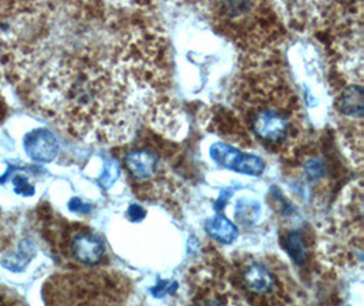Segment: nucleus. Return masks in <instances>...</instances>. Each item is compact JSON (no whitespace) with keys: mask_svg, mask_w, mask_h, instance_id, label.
I'll return each mask as SVG.
<instances>
[{"mask_svg":"<svg viewBox=\"0 0 364 306\" xmlns=\"http://www.w3.org/2000/svg\"><path fill=\"white\" fill-rule=\"evenodd\" d=\"M235 218L242 224H254L261 215V204L254 199H240L235 204Z\"/></svg>","mask_w":364,"mask_h":306,"instance_id":"13","label":"nucleus"},{"mask_svg":"<svg viewBox=\"0 0 364 306\" xmlns=\"http://www.w3.org/2000/svg\"><path fill=\"white\" fill-rule=\"evenodd\" d=\"M14 184V190L18 195H23V196H32L34 194L33 185L25 177H18L13 180Z\"/></svg>","mask_w":364,"mask_h":306,"instance_id":"18","label":"nucleus"},{"mask_svg":"<svg viewBox=\"0 0 364 306\" xmlns=\"http://www.w3.org/2000/svg\"><path fill=\"white\" fill-rule=\"evenodd\" d=\"M242 283L245 290L257 295L272 294L277 286L274 275L258 261H250L245 264L242 270Z\"/></svg>","mask_w":364,"mask_h":306,"instance_id":"9","label":"nucleus"},{"mask_svg":"<svg viewBox=\"0 0 364 306\" xmlns=\"http://www.w3.org/2000/svg\"><path fill=\"white\" fill-rule=\"evenodd\" d=\"M122 59L86 55L52 70L47 99L68 129L83 139L116 143L132 136L139 109V82Z\"/></svg>","mask_w":364,"mask_h":306,"instance_id":"1","label":"nucleus"},{"mask_svg":"<svg viewBox=\"0 0 364 306\" xmlns=\"http://www.w3.org/2000/svg\"><path fill=\"white\" fill-rule=\"evenodd\" d=\"M326 173V163L323 160L313 157L304 163V175L310 181H316Z\"/></svg>","mask_w":364,"mask_h":306,"instance_id":"16","label":"nucleus"},{"mask_svg":"<svg viewBox=\"0 0 364 306\" xmlns=\"http://www.w3.org/2000/svg\"><path fill=\"white\" fill-rule=\"evenodd\" d=\"M23 147L31 160L43 163L53 161L59 153V143L55 135L47 129H37L28 133Z\"/></svg>","mask_w":364,"mask_h":306,"instance_id":"8","label":"nucleus"},{"mask_svg":"<svg viewBox=\"0 0 364 306\" xmlns=\"http://www.w3.org/2000/svg\"><path fill=\"white\" fill-rule=\"evenodd\" d=\"M179 285L176 282H169V280H160L153 289H150V293L157 297V298H163L168 294H173L178 290Z\"/></svg>","mask_w":364,"mask_h":306,"instance_id":"17","label":"nucleus"},{"mask_svg":"<svg viewBox=\"0 0 364 306\" xmlns=\"http://www.w3.org/2000/svg\"><path fill=\"white\" fill-rule=\"evenodd\" d=\"M287 252L299 266H303L307 260V252L301 236L298 231H291L287 239Z\"/></svg>","mask_w":364,"mask_h":306,"instance_id":"14","label":"nucleus"},{"mask_svg":"<svg viewBox=\"0 0 364 306\" xmlns=\"http://www.w3.org/2000/svg\"><path fill=\"white\" fill-rule=\"evenodd\" d=\"M328 258L343 268L363 267V187L350 184L341 196L325 233Z\"/></svg>","mask_w":364,"mask_h":306,"instance_id":"4","label":"nucleus"},{"mask_svg":"<svg viewBox=\"0 0 364 306\" xmlns=\"http://www.w3.org/2000/svg\"><path fill=\"white\" fill-rule=\"evenodd\" d=\"M331 0H272L279 18L289 28L307 31L323 21Z\"/></svg>","mask_w":364,"mask_h":306,"instance_id":"5","label":"nucleus"},{"mask_svg":"<svg viewBox=\"0 0 364 306\" xmlns=\"http://www.w3.org/2000/svg\"><path fill=\"white\" fill-rule=\"evenodd\" d=\"M120 176V168L115 161H107L104 163V169H102V173L100 176L99 181L102 188L108 190L111 188L117 178Z\"/></svg>","mask_w":364,"mask_h":306,"instance_id":"15","label":"nucleus"},{"mask_svg":"<svg viewBox=\"0 0 364 306\" xmlns=\"http://www.w3.org/2000/svg\"><path fill=\"white\" fill-rule=\"evenodd\" d=\"M205 231L210 239L221 244H232L237 239L239 230L224 215H215L205 222Z\"/></svg>","mask_w":364,"mask_h":306,"instance_id":"12","label":"nucleus"},{"mask_svg":"<svg viewBox=\"0 0 364 306\" xmlns=\"http://www.w3.org/2000/svg\"><path fill=\"white\" fill-rule=\"evenodd\" d=\"M124 161L127 169L136 180H149L157 173L159 158L156 154L146 150L129 153Z\"/></svg>","mask_w":364,"mask_h":306,"instance_id":"11","label":"nucleus"},{"mask_svg":"<svg viewBox=\"0 0 364 306\" xmlns=\"http://www.w3.org/2000/svg\"><path fill=\"white\" fill-rule=\"evenodd\" d=\"M252 55L236 83L233 106L258 142L274 148L295 145L301 129L298 96L266 52Z\"/></svg>","mask_w":364,"mask_h":306,"instance_id":"2","label":"nucleus"},{"mask_svg":"<svg viewBox=\"0 0 364 306\" xmlns=\"http://www.w3.org/2000/svg\"><path fill=\"white\" fill-rule=\"evenodd\" d=\"M210 158L220 166L247 176H261L265 170V161L261 157L246 154L233 146L223 142L212 145Z\"/></svg>","mask_w":364,"mask_h":306,"instance_id":"6","label":"nucleus"},{"mask_svg":"<svg viewBox=\"0 0 364 306\" xmlns=\"http://www.w3.org/2000/svg\"><path fill=\"white\" fill-rule=\"evenodd\" d=\"M71 256L83 264H97L105 253V246L97 236L92 233H81L70 244Z\"/></svg>","mask_w":364,"mask_h":306,"instance_id":"10","label":"nucleus"},{"mask_svg":"<svg viewBox=\"0 0 364 306\" xmlns=\"http://www.w3.org/2000/svg\"><path fill=\"white\" fill-rule=\"evenodd\" d=\"M127 215L134 222H141L146 217V211H145L144 207H141L138 204H132L130 209L127 211Z\"/></svg>","mask_w":364,"mask_h":306,"instance_id":"19","label":"nucleus"},{"mask_svg":"<svg viewBox=\"0 0 364 306\" xmlns=\"http://www.w3.org/2000/svg\"><path fill=\"white\" fill-rule=\"evenodd\" d=\"M348 83L337 93L334 106L340 114V119L363 123V78L347 77Z\"/></svg>","mask_w":364,"mask_h":306,"instance_id":"7","label":"nucleus"},{"mask_svg":"<svg viewBox=\"0 0 364 306\" xmlns=\"http://www.w3.org/2000/svg\"><path fill=\"white\" fill-rule=\"evenodd\" d=\"M68 207L71 211H75V212H81V214H86V212H89L92 207L90 206H87V204H85L83 202H81L80 199H77V197H74L70 203H68Z\"/></svg>","mask_w":364,"mask_h":306,"instance_id":"20","label":"nucleus"},{"mask_svg":"<svg viewBox=\"0 0 364 306\" xmlns=\"http://www.w3.org/2000/svg\"><path fill=\"white\" fill-rule=\"evenodd\" d=\"M230 195H231V192H223L221 196L218 197V200L215 203V209L217 211H221V209H224V206L227 204V200L230 199Z\"/></svg>","mask_w":364,"mask_h":306,"instance_id":"21","label":"nucleus"},{"mask_svg":"<svg viewBox=\"0 0 364 306\" xmlns=\"http://www.w3.org/2000/svg\"><path fill=\"white\" fill-rule=\"evenodd\" d=\"M215 29L250 53L270 48L279 31L272 0H190Z\"/></svg>","mask_w":364,"mask_h":306,"instance_id":"3","label":"nucleus"}]
</instances>
